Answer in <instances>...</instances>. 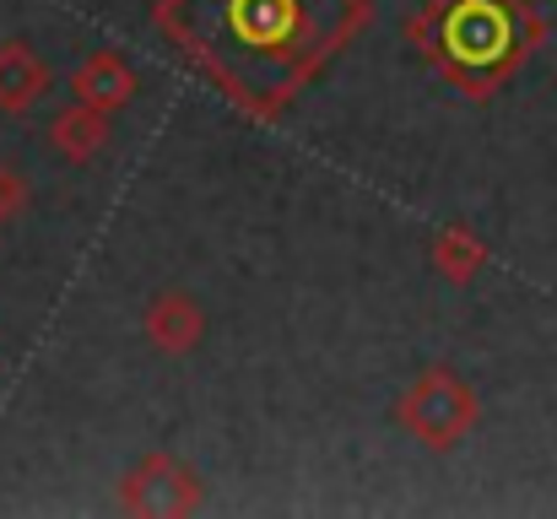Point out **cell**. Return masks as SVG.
<instances>
[{
    "mask_svg": "<svg viewBox=\"0 0 557 519\" xmlns=\"http://www.w3.org/2000/svg\"><path fill=\"white\" fill-rule=\"evenodd\" d=\"M428 260H433V271H438L444 282L471 287V282L487 271V244H482V233H471L466 222H444V227L433 233V244H428Z\"/></svg>",
    "mask_w": 557,
    "mask_h": 519,
    "instance_id": "9",
    "label": "cell"
},
{
    "mask_svg": "<svg viewBox=\"0 0 557 519\" xmlns=\"http://www.w3.org/2000/svg\"><path fill=\"white\" fill-rule=\"evenodd\" d=\"M109 114L103 109H92V103H71V109H60L54 114V125H49V147L65 158V163H92L103 147H109Z\"/></svg>",
    "mask_w": 557,
    "mask_h": 519,
    "instance_id": "8",
    "label": "cell"
},
{
    "mask_svg": "<svg viewBox=\"0 0 557 519\" xmlns=\"http://www.w3.org/2000/svg\"><path fill=\"white\" fill-rule=\"evenodd\" d=\"M27 206H33V184L22 178V169H5L0 163V227L5 222H22Z\"/></svg>",
    "mask_w": 557,
    "mask_h": 519,
    "instance_id": "10",
    "label": "cell"
},
{
    "mask_svg": "<svg viewBox=\"0 0 557 519\" xmlns=\"http://www.w3.org/2000/svg\"><path fill=\"white\" fill-rule=\"evenodd\" d=\"M71 92H76L82 103H92V109L114 114V109L136 103L141 82H136V71H131V65H125L120 54L98 49V54H87V60H82V65L71 71Z\"/></svg>",
    "mask_w": 557,
    "mask_h": 519,
    "instance_id": "7",
    "label": "cell"
},
{
    "mask_svg": "<svg viewBox=\"0 0 557 519\" xmlns=\"http://www.w3.org/2000/svg\"><path fill=\"white\" fill-rule=\"evenodd\" d=\"M395 422L422 444V449H455V444H466L471 433H476V422H482V395L471 390V379H460L455 368H422L406 390H400V400H395Z\"/></svg>",
    "mask_w": 557,
    "mask_h": 519,
    "instance_id": "3",
    "label": "cell"
},
{
    "mask_svg": "<svg viewBox=\"0 0 557 519\" xmlns=\"http://www.w3.org/2000/svg\"><path fill=\"white\" fill-rule=\"evenodd\" d=\"M49 82H54V71L44 65V54L27 38H5L0 44V114L16 120V114L38 109Z\"/></svg>",
    "mask_w": 557,
    "mask_h": 519,
    "instance_id": "6",
    "label": "cell"
},
{
    "mask_svg": "<svg viewBox=\"0 0 557 519\" xmlns=\"http://www.w3.org/2000/svg\"><path fill=\"white\" fill-rule=\"evenodd\" d=\"M141 336L158 346L163 357H189L206 342V309L189 293H158L141 314Z\"/></svg>",
    "mask_w": 557,
    "mask_h": 519,
    "instance_id": "5",
    "label": "cell"
},
{
    "mask_svg": "<svg viewBox=\"0 0 557 519\" xmlns=\"http://www.w3.org/2000/svg\"><path fill=\"white\" fill-rule=\"evenodd\" d=\"M206 504V482H200V471L180 460V455H169V449H158V455H147L136 471H125V482H120V509L125 515H141V519H185L195 515Z\"/></svg>",
    "mask_w": 557,
    "mask_h": 519,
    "instance_id": "4",
    "label": "cell"
},
{
    "mask_svg": "<svg viewBox=\"0 0 557 519\" xmlns=\"http://www.w3.org/2000/svg\"><path fill=\"white\" fill-rule=\"evenodd\" d=\"M158 33L249 120H276L363 27L373 0H158Z\"/></svg>",
    "mask_w": 557,
    "mask_h": 519,
    "instance_id": "1",
    "label": "cell"
},
{
    "mask_svg": "<svg viewBox=\"0 0 557 519\" xmlns=\"http://www.w3.org/2000/svg\"><path fill=\"white\" fill-rule=\"evenodd\" d=\"M406 44L471 103L498 98L547 44V16L531 0H422Z\"/></svg>",
    "mask_w": 557,
    "mask_h": 519,
    "instance_id": "2",
    "label": "cell"
}]
</instances>
